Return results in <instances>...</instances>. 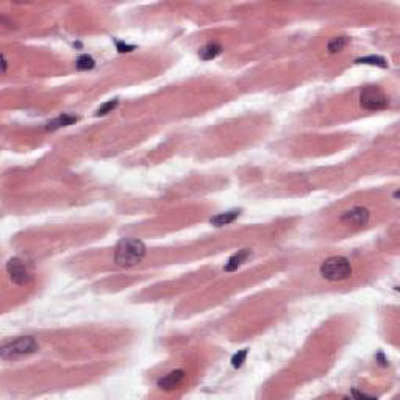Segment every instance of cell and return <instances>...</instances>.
<instances>
[{
	"label": "cell",
	"mask_w": 400,
	"mask_h": 400,
	"mask_svg": "<svg viewBox=\"0 0 400 400\" xmlns=\"http://www.w3.org/2000/svg\"><path fill=\"white\" fill-rule=\"evenodd\" d=\"M117 105H119V100H117V99L108 100V102H105V103L99 108V110L95 111V116H105V114H108V113H111Z\"/></svg>",
	"instance_id": "15"
},
{
	"label": "cell",
	"mask_w": 400,
	"mask_h": 400,
	"mask_svg": "<svg viewBox=\"0 0 400 400\" xmlns=\"http://www.w3.org/2000/svg\"><path fill=\"white\" fill-rule=\"evenodd\" d=\"M116 46H117V50L121 52V53L135 50V46H128V44H125V42H121V41H117V42H116Z\"/></svg>",
	"instance_id": "17"
},
{
	"label": "cell",
	"mask_w": 400,
	"mask_h": 400,
	"mask_svg": "<svg viewBox=\"0 0 400 400\" xmlns=\"http://www.w3.org/2000/svg\"><path fill=\"white\" fill-rule=\"evenodd\" d=\"M74 122H77V116H72V114H61L60 117L53 119L50 121L46 127V130H57V128H61V127H68V125H72Z\"/></svg>",
	"instance_id": "11"
},
{
	"label": "cell",
	"mask_w": 400,
	"mask_h": 400,
	"mask_svg": "<svg viewBox=\"0 0 400 400\" xmlns=\"http://www.w3.org/2000/svg\"><path fill=\"white\" fill-rule=\"evenodd\" d=\"M360 105L364 110L369 111H378V110H385L388 106V97L385 92L378 88V86H364L360 94Z\"/></svg>",
	"instance_id": "4"
},
{
	"label": "cell",
	"mask_w": 400,
	"mask_h": 400,
	"mask_svg": "<svg viewBox=\"0 0 400 400\" xmlns=\"http://www.w3.org/2000/svg\"><path fill=\"white\" fill-rule=\"evenodd\" d=\"M75 66H77L79 71H91L94 66H95V61L92 60V57L89 55H80L77 58V61H75Z\"/></svg>",
	"instance_id": "13"
},
{
	"label": "cell",
	"mask_w": 400,
	"mask_h": 400,
	"mask_svg": "<svg viewBox=\"0 0 400 400\" xmlns=\"http://www.w3.org/2000/svg\"><path fill=\"white\" fill-rule=\"evenodd\" d=\"M238 216H240V210H233V211L221 213V214H218V216H214V218H211V224L216 225V227L229 225V224H232V222L236 221Z\"/></svg>",
	"instance_id": "9"
},
{
	"label": "cell",
	"mask_w": 400,
	"mask_h": 400,
	"mask_svg": "<svg viewBox=\"0 0 400 400\" xmlns=\"http://www.w3.org/2000/svg\"><path fill=\"white\" fill-rule=\"evenodd\" d=\"M250 250H248V248H242V250H238L235 255H232L230 258H229V261L225 263V266H224V271L225 272H235V271H238V269H240L245 261H247V258L250 256Z\"/></svg>",
	"instance_id": "8"
},
{
	"label": "cell",
	"mask_w": 400,
	"mask_h": 400,
	"mask_svg": "<svg viewBox=\"0 0 400 400\" xmlns=\"http://www.w3.org/2000/svg\"><path fill=\"white\" fill-rule=\"evenodd\" d=\"M320 275L330 282H339L352 275V266L347 258L331 256L320 264Z\"/></svg>",
	"instance_id": "3"
},
{
	"label": "cell",
	"mask_w": 400,
	"mask_h": 400,
	"mask_svg": "<svg viewBox=\"0 0 400 400\" xmlns=\"http://www.w3.org/2000/svg\"><path fill=\"white\" fill-rule=\"evenodd\" d=\"M6 272L11 278V282L19 285V286H24V285H28L30 283V272L25 266V263L22 261L20 258H11L9 261L6 263Z\"/></svg>",
	"instance_id": "5"
},
{
	"label": "cell",
	"mask_w": 400,
	"mask_h": 400,
	"mask_svg": "<svg viewBox=\"0 0 400 400\" xmlns=\"http://www.w3.org/2000/svg\"><path fill=\"white\" fill-rule=\"evenodd\" d=\"M352 397H356V399H374V396H367V394L358 393V391H353L352 393Z\"/></svg>",
	"instance_id": "18"
},
{
	"label": "cell",
	"mask_w": 400,
	"mask_h": 400,
	"mask_svg": "<svg viewBox=\"0 0 400 400\" xmlns=\"http://www.w3.org/2000/svg\"><path fill=\"white\" fill-rule=\"evenodd\" d=\"M221 52H222V47L219 44H216V42H210V44L203 46L199 50V57L203 61H210V60H214L218 55H221Z\"/></svg>",
	"instance_id": "10"
},
{
	"label": "cell",
	"mask_w": 400,
	"mask_h": 400,
	"mask_svg": "<svg viewBox=\"0 0 400 400\" xmlns=\"http://www.w3.org/2000/svg\"><path fill=\"white\" fill-rule=\"evenodd\" d=\"M245 358H247V349H242V350H240L238 353H235V355H233V358H232V364H233V367H241V366L244 364Z\"/></svg>",
	"instance_id": "16"
},
{
	"label": "cell",
	"mask_w": 400,
	"mask_h": 400,
	"mask_svg": "<svg viewBox=\"0 0 400 400\" xmlns=\"http://www.w3.org/2000/svg\"><path fill=\"white\" fill-rule=\"evenodd\" d=\"M38 349H39V345L33 336H20L3 344L2 349H0V356H2L3 360H13V358H19V356L35 353Z\"/></svg>",
	"instance_id": "2"
},
{
	"label": "cell",
	"mask_w": 400,
	"mask_h": 400,
	"mask_svg": "<svg viewBox=\"0 0 400 400\" xmlns=\"http://www.w3.org/2000/svg\"><path fill=\"white\" fill-rule=\"evenodd\" d=\"M349 42H350V39L347 36H336V38H331L328 41L327 49L330 53H336V52H341L345 46L349 44Z\"/></svg>",
	"instance_id": "12"
},
{
	"label": "cell",
	"mask_w": 400,
	"mask_h": 400,
	"mask_svg": "<svg viewBox=\"0 0 400 400\" xmlns=\"http://www.w3.org/2000/svg\"><path fill=\"white\" fill-rule=\"evenodd\" d=\"M356 63H360V64H372V66H378V68H388V63H386L385 58L374 57V55L358 58V60H356Z\"/></svg>",
	"instance_id": "14"
},
{
	"label": "cell",
	"mask_w": 400,
	"mask_h": 400,
	"mask_svg": "<svg viewBox=\"0 0 400 400\" xmlns=\"http://www.w3.org/2000/svg\"><path fill=\"white\" fill-rule=\"evenodd\" d=\"M2 64H3V74H5V72H6V66H8V64H6V58H5V55H3Z\"/></svg>",
	"instance_id": "19"
},
{
	"label": "cell",
	"mask_w": 400,
	"mask_h": 400,
	"mask_svg": "<svg viewBox=\"0 0 400 400\" xmlns=\"http://www.w3.org/2000/svg\"><path fill=\"white\" fill-rule=\"evenodd\" d=\"M183 378H185V371L177 369V371L169 372V374L164 375V377H161L157 385H158L160 389H164V391H170V389H175V388L181 383Z\"/></svg>",
	"instance_id": "7"
},
{
	"label": "cell",
	"mask_w": 400,
	"mask_h": 400,
	"mask_svg": "<svg viewBox=\"0 0 400 400\" xmlns=\"http://www.w3.org/2000/svg\"><path fill=\"white\" fill-rule=\"evenodd\" d=\"M146 256V245L141 240L136 238H125V240L119 241L114 250V261L119 266H135L141 263Z\"/></svg>",
	"instance_id": "1"
},
{
	"label": "cell",
	"mask_w": 400,
	"mask_h": 400,
	"mask_svg": "<svg viewBox=\"0 0 400 400\" xmlns=\"http://www.w3.org/2000/svg\"><path fill=\"white\" fill-rule=\"evenodd\" d=\"M371 219V213L367 208L363 207H353L345 211L341 216V222L345 225H353V227H364L367 225Z\"/></svg>",
	"instance_id": "6"
}]
</instances>
